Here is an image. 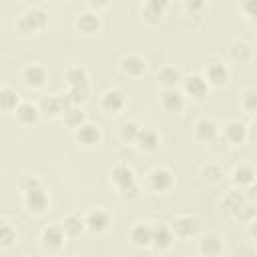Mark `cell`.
<instances>
[{
	"mask_svg": "<svg viewBox=\"0 0 257 257\" xmlns=\"http://www.w3.org/2000/svg\"><path fill=\"white\" fill-rule=\"evenodd\" d=\"M110 177H112V183H114V187L118 189V193L122 197H131V199L137 197L139 187H137V181H135V173L128 165H124V163L114 165Z\"/></svg>",
	"mask_w": 257,
	"mask_h": 257,
	"instance_id": "1",
	"label": "cell"
},
{
	"mask_svg": "<svg viewBox=\"0 0 257 257\" xmlns=\"http://www.w3.org/2000/svg\"><path fill=\"white\" fill-rule=\"evenodd\" d=\"M46 24V12L38 6L28 8L18 20H16V30L20 34H34Z\"/></svg>",
	"mask_w": 257,
	"mask_h": 257,
	"instance_id": "2",
	"label": "cell"
},
{
	"mask_svg": "<svg viewBox=\"0 0 257 257\" xmlns=\"http://www.w3.org/2000/svg\"><path fill=\"white\" fill-rule=\"evenodd\" d=\"M147 183H149V187H151L155 193H165V191L173 189L175 179H173V173H171L169 169H165V167H155V169L147 175Z\"/></svg>",
	"mask_w": 257,
	"mask_h": 257,
	"instance_id": "3",
	"label": "cell"
},
{
	"mask_svg": "<svg viewBox=\"0 0 257 257\" xmlns=\"http://www.w3.org/2000/svg\"><path fill=\"white\" fill-rule=\"evenodd\" d=\"M201 229V221L193 215H179L171 221V231L177 237H193Z\"/></svg>",
	"mask_w": 257,
	"mask_h": 257,
	"instance_id": "4",
	"label": "cell"
},
{
	"mask_svg": "<svg viewBox=\"0 0 257 257\" xmlns=\"http://www.w3.org/2000/svg\"><path fill=\"white\" fill-rule=\"evenodd\" d=\"M40 243L46 251H58L66 243V231L62 225H50L40 233Z\"/></svg>",
	"mask_w": 257,
	"mask_h": 257,
	"instance_id": "5",
	"label": "cell"
},
{
	"mask_svg": "<svg viewBox=\"0 0 257 257\" xmlns=\"http://www.w3.org/2000/svg\"><path fill=\"white\" fill-rule=\"evenodd\" d=\"M84 219H86V229L92 231V233H104L110 227V213L102 207L90 209L84 215Z\"/></svg>",
	"mask_w": 257,
	"mask_h": 257,
	"instance_id": "6",
	"label": "cell"
},
{
	"mask_svg": "<svg viewBox=\"0 0 257 257\" xmlns=\"http://www.w3.org/2000/svg\"><path fill=\"white\" fill-rule=\"evenodd\" d=\"M124 106V94L120 88L112 86V88H106L102 94H100V108L106 112V114H118V110Z\"/></svg>",
	"mask_w": 257,
	"mask_h": 257,
	"instance_id": "7",
	"label": "cell"
},
{
	"mask_svg": "<svg viewBox=\"0 0 257 257\" xmlns=\"http://www.w3.org/2000/svg\"><path fill=\"white\" fill-rule=\"evenodd\" d=\"M24 203H26L28 211L34 213V215H42L48 209V197H46V193L40 185L34 187V189L24 191Z\"/></svg>",
	"mask_w": 257,
	"mask_h": 257,
	"instance_id": "8",
	"label": "cell"
},
{
	"mask_svg": "<svg viewBox=\"0 0 257 257\" xmlns=\"http://www.w3.org/2000/svg\"><path fill=\"white\" fill-rule=\"evenodd\" d=\"M74 139H76V143H80V145H84V147H94V145L100 143L102 133H100V126H98V124L82 122L80 126L74 128Z\"/></svg>",
	"mask_w": 257,
	"mask_h": 257,
	"instance_id": "9",
	"label": "cell"
},
{
	"mask_svg": "<svg viewBox=\"0 0 257 257\" xmlns=\"http://www.w3.org/2000/svg\"><path fill=\"white\" fill-rule=\"evenodd\" d=\"M74 28H76L80 34H84V36H92V34H96V30L100 28V16H98L96 12H90V10L80 12V14L74 18Z\"/></svg>",
	"mask_w": 257,
	"mask_h": 257,
	"instance_id": "10",
	"label": "cell"
},
{
	"mask_svg": "<svg viewBox=\"0 0 257 257\" xmlns=\"http://www.w3.org/2000/svg\"><path fill=\"white\" fill-rule=\"evenodd\" d=\"M118 66H120V70L126 76H135V78H139V76H143L147 72V60L143 56H139V54H126V56H122L120 62H118Z\"/></svg>",
	"mask_w": 257,
	"mask_h": 257,
	"instance_id": "11",
	"label": "cell"
},
{
	"mask_svg": "<svg viewBox=\"0 0 257 257\" xmlns=\"http://www.w3.org/2000/svg\"><path fill=\"white\" fill-rule=\"evenodd\" d=\"M46 68L42 64H28L22 68V80L26 86H32V88H40L44 86L46 82Z\"/></svg>",
	"mask_w": 257,
	"mask_h": 257,
	"instance_id": "12",
	"label": "cell"
},
{
	"mask_svg": "<svg viewBox=\"0 0 257 257\" xmlns=\"http://www.w3.org/2000/svg\"><path fill=\"white\" fill-rule=\"evenodd\" d=\"M183 88L187 94H191L195 98H205V94L209 90V82L201 74H189V76H183Z\"/></svg>",
	"mask_w": 257,
	"mask_h": 257,
	"instance_id": "13",
	"label": "cell"
},
{
	"mask_svg": "<svg viewBox=\"0 0 257 257\" xmlns=\"http://www.w3.org/2000/svg\"><path fill=\"white\" fill-rule=\"evenodd\" d=\"M161 104H163V108L169 110V112H181L183 106H185V96H183V92H181L177 86L165 88L163 94H161Z\"/></svg>",
	"mask_w": 257,
	"mask_h": 257,
	"instance_id": "14",
	"label": "cell"
},
{
	"mask_svg": "<svg viewBox=\"0 0 257 257\" xmlns=\"http://www.w3.org/2000/svg\"><path fill=\"white\" fill-rule=\"evenodd\" d=\"M205 76H207V82L213 84V86H223L227 84L229 80V70L225 68L223 62H207L205 66Z\"/></svg>",
	"mask_w": 257,
	"mask_h": 257,
	"instance_id": "15",
	"label": "cell"
},
{
	"mask_svg": "<svg viewBox=\"0 0 257 257\" xmlns=\"http://www.w3.org/2000/svg\"><path fill=\"white\" fill-rule=\"evenodd\" d=\"M14 116L20 124H34L40 116V106H34L32 102H20L14 110Z\"/></svg>",
	"mask_w": 257,
	"mask_h": 257,
	"instance_id": "16",
	"label": "cell"
},
{
	"mask_svg": "<svg viewBox=\"0 0 257 257\" xmlns=\"http://www.w3.org/2000/svg\"><path fill=\"white\" fill-rule=\"evenodd\" d=\"M217 135H219V131H217V124H215L213 118H199V120L195 122V137H197L199 141L209 143V141H213Z\"/></svg>",
	"mask_w": 257,
	"mask_h": 257,
	"instance_id": "17",
	"label": "cell"
},
{
	"mask_svg": "<svg viewBox=\"0 0 257 257\" xmlns=\"http://www.w3.org/2000/svg\"><path fill=\"white\" fill-rule=\"evenodd\" d=\"M223 137L229 141V145H241L247 137V126L241 120H229L225 126Z\"/></svg>",
	"mask_w": 257,
	"mask_h": 257,
	"instance_id": "18",
	"label": "cell"
},
{
	"mask_svg": "<svg viewBox=\"0 0 257 257\" xmlns=\"http://www.w3.org/2000/svg\"><path fill=\"white\" fill-rule=\"evenodd\" d=\"M157 80H159V84H163L165 88H173V86H177V84L183 80V74H181V70L175 68V66H163V68L157 72Z\"/></svg>",
	"mask_w": 257,
	"mask_h": 257,
	"instance_id": "19",
	"label": "cell"
},
{
	"mask_svg": "<svg viewBox=\"0 0 257 257\" xmlns=\"http://www.w3.org/2000/svg\"><path fill=\"white\" fill-rule=\"evenodd\" d=\"M255 179H257L255 169H253L251 165H247V163L237 165V167H235V171H233V183H235V185H239V187H249Z\"/></svg>",
	"mask_w": 257,
	"mask_h": 257,
	"instance_id": "20",
	"label": "cell"
},
{
	"mask_svg": "<svg viewBox=\"0 0 257 257\" xmlns=\"http://www.w3.org/2000/svg\"><path fill=\"white\" fill-rule=\"evenodd\" d=\"M62 227H64V231H66L68 237H78L86 229V219L82 215H78V213H70V215L64 217Z\"/></svg>",
	"mask_w": 257,
	"mask_h": 257,
	"instance_id": "21",
	"label": "cell"
},
{
	"mask_svg": "<svg viewBox=\"0 0 257 257\" xmlns=\"http://www.w3.org/2000/svg\"><path fill=\"white\" fill-rule=\"evenodd\" d=\"M131 241H133L137 247L153 245V227H147V225H143V223H137V225L131 229Z\"/></svg>",
	"mask_w": 257,
	"mask_h": 257,
	"instance_id": "22",
	"label": "cell"
},
{
	"mask_svg": "<svg viewBox=\"0 0 257 257\" xmlns=\"http://www.w3.org/2000/svg\"><path fill=\"white\" fill-rule=\"evenodd\" d=\"M173 231L171 227H153V247L159 251H165L173 245Z\"/></svg>",
	"mask_w": 257,
	"mask_h": 257,
	"instance_id": "23",
	"label": "cell"
},
{
	"mask_svg": "<svg viewBox=\"0 0 257 257\" xmlns=\"http://www.w3.org/2000/svg\"><path fill=\"white\" fill-rule=\"evenodd\" d=\"M159 143H161V139H159V135L153 128H143L141 135H139V139H137V147L141 151H145V153L155 151L159 147Z\"/></svg>",
	"mask_w": 257,
	"mask_h": 257,
	"instance_id": "24",
	"label": "cell"
},
{
	"mask_svg": "<svg viewBox=\"0 0 257 257\" xmlns=\"http://www.w3.org/2000/svg\"><path fill=\"white\" fill-rule=\"evenodd\" d=\"M223 251V245H221V239L217 235H203L199 239V253L203 255H219Z\"/></svg>",
	"mask_w": 257,
	"mask_h": 257,
	"instance_id": "25",
	"label": "cell"
},
{
	"mask_svg": "<svg viewBox=\"0 0 257 257\" xmlns=\"http://www.w3.org/2000/svg\"><path fill=\"white\" fill-rule=\"evenodd\" d=\"M18 104H20L18 92L12 86H2L0 88V106H2V110L4 112H12V110H16Z\"/></svg>",
	"mask_w": 257,
	"mask_h": 257,
	"instance_id": "26",
	"label": "cell"
},
{
	"mask_svg": "<svg viewBox=\"0 0 257 257\" xmlns=\"http://www.w3.org/2000/svg\"><path fill=\"white\" fill-rule=\"evenodd\" d=\"M229 54L237 62H247L251 58V54H253V48L245 40H233L231 42V48H229Z\"/></svg>",
	"mask_w": 257,
	"mask_h": 257,
	"instance_id": "27",
	"label": "cell"
},
{
	"mask_svg": "<svg viewBox=\"0 0 257 257\" xmlns=\"http://www.w3.org/2000/svg\"><path fill=\"white\" fill-rule=\"evenodd\" d=\"M68 86H86V70L82 66H72L64 74Z\"/></svg>",
	"mask_w": 257,
	"mask_h": 257,
	"instance_id": "28",
	"label": "cell"
},
{
	"mask_svg": "<svg viewBox=\"0 0 257 257\" xmlns=\"http://www.w3.org/2000/svg\"><path fill=\"white\" fill-rule=\"evenodd\" d=\"M62 118H64V124H66V126H70V128H76V126H80L82 122H86L84 112H82L80 108H76L74 104H72L70 108H66V110H64Z\"/></svg>",
	"mask_w": 257,
	"mask_h": 257,
	"instance_id": "29",
	"label": "cell"
},
{
	"mask_svg": "<svg viewBox=\"0 0 257 257\" xmlns=\"http://www.w3.org/2000/svg\"><path fill=\"white\" fill-rule=\"evenodd\" d=\"M201 177L205 181H209V183H219L225 177V171H223V167L219 163H209V165H205L201 169Z\"/></svg>",
	"mask_w": 257,
	"mask_h": 257,
	"instance_id": "30",
	"label": "cell"
},
{
	"mask_svg": "<svg viewBox=\"0 0 257 257\" xmlns=\"http://www.w3.org/2000/svg\"><path fill=\"white\" fill-rule=\"evenodd\" d=\"M141 131H143V126H141L139 122L128 120V122H124V124L120 126V139H122L124 143H137Z\"/></svg>",
	"mask_w": 257,
	"mask_h": 257,
	"instance_id": "31",
	"label": "cell"
},
{
	"mask_svg": "<svg viewBox=\"0 0 257 257\" xmlns=\"http://www.w3.org/2000/svg\"><path fill=\"white\" fill-rule=\"evenodd\" d=\"M221 205H223L225 209H229L231 213H237V211L245 205V197H243L239 191H229V193L225 195V199L221 201Z\"/></svg>",
	"mask_w": 257,
	"mask_h": 257,
	"instance_id": "32",
	"label": "cell"
},
{
	"mask_svg": "<svg viewBox=\"0 0 257 257\" xmlns=\"http://www.w3.org/2000/svg\"><path fill=\"white\" fill-rule=\"evenodd\" d=\"M141 16H143V20H145L147 24H151V26H159L161 20H163V12H161V10H155V8L147 6V4H143Z\"/></svg>",
	"mask_w": 257,
	"mask_h": 257,
	"instance_id": "33",
	"label": "cell"
},
{
	"mask_svg": "<svg viewBox=\"0 0 257 257\" xmlns=\"http://www.w3.org/2000/svg\"><path fill=\"white\" fill-rule=\"evenodd\" d=\"M241 106L247 112H257V88H247L241 94Z\"/></svg>",
	"mask_w": 257,
	"mask_h": 257,
	"instance_id": "34",
	"label": "cell"
},
{
	"mask_svg": "<svg viewBox=\"0 0 257 257\" xmlns=\"http://www.w3.org/2000/svg\"><path fill=\"white\" fill-rule=\"evenodd\" d=\"M14 241H16V231H14V227H12L10 223H4V225L0 227V245H2V247H10Z\"/></svg>",
	"mask_w": 257,
	"mask_h": 257,
	"instance_id": "35",
	"label": "cell"
},
{
	"mask_svg": "<svg viewBox=\"0 0 257 257\" xmlns=\"http://www.w3.org/2000/svg\"><path fill=\"white\" fill-rule=\"evenodd\" d=\"M68 94H70L72 102L78 104V102H82V100L86 98V94H88V86H70V88H68Z\"/></svg>",
	"mask_w": 257,
	"mask_h": 257,
	"instance_id": "36",
	"label": "cell"
},
{
	"mask_svg": "<svg viewBox=\"0 0 257 257\" xmlns=\"http://www.w3.org/2000/svg\"><path fill=\"white\" fill-rule=\"evenodd\" d=\"M209 143H211V145H209V149H211L213 153H225V151H227V147H229V141H227L225 137H219V135H217L213 141H209Z\"/></svg>",
	"mask_w": 257,
	"mask_h": 257,
	"instance_id": "37",
	"label": "cell"
},
{
	"mask_svg": "<svg viewBox=\"0 0 257 257\" xmlns=\"http://www.w3.org/2000/svg\"><path fill=\"white\" fill-rule=\"evenodd\" d=\"M241 8L251 20L257 18V0H241Z\"/></svg>",
	"mask_w": 257,
	"mask_h": 257,
	"instance_id": "38",
	"label": "cell"
},
{
	"mask_svg": "<svg viewBox=\"0 0 257 257\" xmlns=\"http://www.w3.org/2000/svg\"><path fill=\"white\" fill-rule=\"evenodd\" d=\"M237 217H239V219H245V221H253V219L257 217V211H255L253 207H249V205H243V207L237 211Z\"/></svg>",
	"mask_w": 257,
	"mask_h": 257,
	"instance_id": "39",
	"label": "cell"
},
{
	"mask_svg": "<svg viewBox=\"0 0 257 257\" xmlns=\"http://www.w3.org/2000/svg\"><path fill=\"white\" fill-rule=\"evenodd\" d=\"M38 185H40V181H38L36 177H22V179H20V189H22V191L34 189V187H38Z\"/></svg>",
	"mask_w": 257,
	"mask_h": 257,
	"instance_id": "40",
	"label": "cell"
},
{
	"mask_svg": "<svg viewBox=\"0 0 257 257\" xmlns=\"http://www.w3.org/2000/svg\"><path fill=\"white\" fill-rule=\"evenodd\" d=\"M145 4L151 6V8H155V10L165 12V8L169 6V0H145Z\"/></svg>",
	"mask_w": 257,
	"mask_h": 257,
	"instance_id": "41",
	"label": "cell"
},
{
	"mask_svg": "<svg viewBox=\"0 0 257 257\" xmlns=\"http://www.w3.org/2000/svg\"><path fill=\"white\" fill-rule=\"evenodd\" d=\"M183 2H185L187 10H191V12H197L205 6V0H183Z\"/></svg>",
	"mask_w": 257,
	"mask_h": 257,
	"instance_id": "42",
	"label": "cell"
},
{
	"mask_svg": "<svg viewBox=\"0 0 257 257\" xmlns=\"http://www.w3.org/2000/svg\"><path fill=\"white\" fill-rule=\"evenodd\" d=\"M247 199H251V201H257V179L247 187Z\"/></svg>",
	"mask_w": 257,
	"mask_h": 257,
	"instance_id": "43",
	"label": "cell"
},
{
	"mask_svg": "<svg viewBox=\"0 0 257 257\" xmlns=\"http://www.w3.org/2000/svg\"><path fill=\"white\" fill-rule=\"evenodd\" d=\"M249 235H251L253 239H257V217H255L253 221H249Z\"/></svg>",
	"mask_w": 257,
	"mask_h": 257,
	"instance_id": "44",
	"label": "cell"
},
{
	"mask_svg": "<svg viewBox=\"0 0 257 257\" xmlns=\"http://www.w3.org/2000/svg\"><path fill=\"white\" fill-rule=\"evenodd\" d=\"M92 6H96V8H104V6H108V0H88Z\"/></svg>",
	"mask_w": 257,
	"mask_h": 257,
	"instance_id": "45",
	"label": "cell"
},
{
	"mask_svg": "<svg viewBox=\"0 0 257 257\" xmlns=\"http://www.w3.org/2000/svg\"><path fill=\"white\" fill-rule=\"evenodd\" d=\"M249 131H251V137H253V139H257V116L253 118V124H251V128H249Z\"/></svg>",
	"mask_w": 257,
	"mask_h": 257,
	"instance_id": "46",
	"label": "cell"
},
{
	"mask_svg": "<svg viewBox=\"0 0 257 257\" xmlns=\"http://www.w3.org/2000/svg\"><path fill=\"white\" fill-rule=\"evenodd\" d=\"M237 253H239V255H241V253H255V251H253V249H239V251H237Z\"/></svg>",
	"mask_w": 257,
	"mask_h": 257,
	"instance_id": "47",
	"label": "cell"
}]
</instances>
